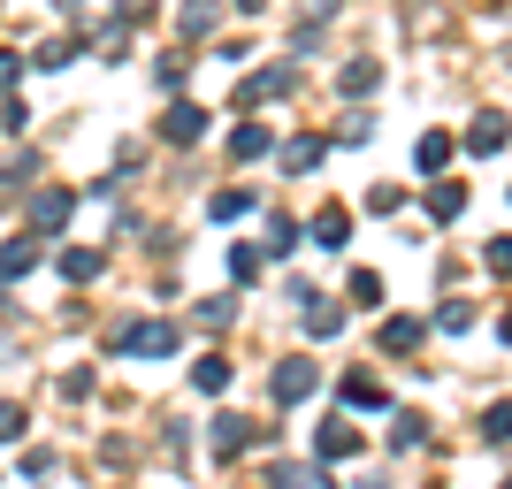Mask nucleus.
I'll use <instances>...</instances> for the list:
<instances>
[{"instance_id": "obj_35", "label": "nucleus", "mask_w": 512, "mask_h": 489, "mask_svg": "<svg viewBox=\"0 0 512 489\" xmlns=\"http://www.w3.org/2000/svg\"><path fill=\"white\" fill-rule=\"evenodd\" d=\"M299 8H306V23H329V16H337V0H299Z\"/></svg>"}, {"instance_id": "obj_24", "label": "nucleus", "mask_w": 512, "mask_h": 489, "mask_svg": "<svg viewBox=\"0 0 512 489\" xmlns=\"http://www.w3.org/2000/svg\"><path fill=\"white\" fill-rule=\"evenodd\" d=\"M436 329H451V337H467V329H474V298H444V314H436Z\"/></svg>"}, {"instance_id": "obj_36", "label": "nucleus", "mask_w": 512, "mask_h": 489, "mask_svg": "<svg viewBox=\"0 0 512 489\" xmlns=\"http://www.w3.org/2000/svg\"><path fill=\"white\" fill-rule=\"evenodd\" d=\"M16 77H23V62H16V54H0V92L16 85Z\"/></svg>"}, {"instance_id": "obj_12", "label": "nucleus", "mask_w": 512, "mask_h": 489, "mask_svg": "<svg viewBox=\"0 0 512 489\" xmlns=\"http://www.w3.org/2000/svg\"><path fill=\"white\" fill-rule=\"evenodd\" d=\"M428 214H436V222H459V214H467V184L436 176V184H428Z\"/></svg>"}, {"instance_id": "obj_28", "label": "nucleus", "mask_w": 512, "mask_h": 489, "mask_svg": "<svg viewBox=\"0 0 512 489\" xmlns=\"http://www.w3.org/2000/svg\"><path fill=\"white\" fill-rule=\"evenodd\" d=\"M268 253H299V222H291V214L268 222Z\"/></svg>"}, {"instance_id": "obj_7", "label": "nucleus", "mask_w": 512, "mask_h": 489, "mask_svg": "<svg viewBox=\"0 0 512 489\" xmlns=\"http://www.w3.org/2000/svg\"><path fill=\"white\" fill-rule=\"evenodd\" d=\"M199 130H207V107H192V100H176L169 115H161V138H169V146H199Z\"/></svg>"}, {"instance_id": "obj_14", "label": "nucleus", "mask_w": 512, "mask_h": 489, "mask_svg": "<svg viewBox=\"0 0 512 489\" xmlns=\"http://www.w3.org/2000/svg\"><path fill=\"white\" fill-rule=\"evenodd\" d=\"M69 214H77V192H39L31 199V222H39V230H62Z\"/></svg>"}, {"instance_id": "obj_32", "label": "nucleus", "mask_w": 512, "mask_h": 489, "mask_svg": "<svg viewBox=\"0 0 512 489\" xmlns=\"http://www.w3.org/2000/svg\"><path fill=\"white\" fill-rule=\"evenodd\" d=\"M398 199H406L398 184H375V192H367V207H375V214H398Z\"/></svg>"}, {"instance_id": "obj_11", "label": "nucleus", "mask_w": 512, "mask_h": 489, "mask_svg": "<svg viewBox=\"0 0 512 489\" xmlns=\"http://www.w3.org/2000/svg\"><path fill=\"white\" fill-rule=\"evenodd\" d=\"M31 268H39V237H8V245H0V283L31 276Z\"/></svg>"}, {"instance_id": "obj_23", "label": "nucleus", "mask_w": 512, "mask_h": 489, "mask_svg": "<svg viewBox=\"0 0 512 489\" xmlns=\"http://www.w3.org/2000/svg\"><path fill=\"white\" fill-rule=\"evenodd\" d=\"M306 329H314V337H337V329H344V314L329 306V298H306Z\"/></svg>"}, {"instance_id": "obj_9", "label": "nucleus", "mask_w": 512, "mask_h": 489, "mask_svg": "<svg viewBox=\"0 0 512 489\" xmlns=\"http://www.w3.org/2000/svg\"><path fill=\"white\" fill-rule=\"evenodd\" d=\"M337 398L352 405V413H383V405H390V390L375 383V375H344V383H337Z\"/></svg>"}, {"instance_id": "obj_29", "label": "nucleus", "mask_w": 512, "mask_h": 489, "mask_svg": "<svg viewBox=\"0 0 512 489\" xmlns=\"http://www.w3.org/2000/svg\"><path fill=\"white\" fill-rule=\"evenodd\" d=\"M69 62H77V39H46L39 46V69H69Z\"/></svg>"}, {"instance_id": "obj_8", "label": "nucleus", "mask_w": 512, "mask_h": 489, "mask_svg": "<svg viewBox=\"0 0 512 489\" xmlns=\"http://www.w3.org/2000/svg\"><path fill=\"white\" fill-rule=\"evenodd\" d=\"M306 237H314L321 253H344V237H352V214H344V207H321L314 222H306Z\"/></svg>"}, {"instance_id": "obj_30", "label": "nucleus", "mask_w": 512, "mask_h": 489, "mask_svg": "<svg viewBox=\"0 0 512 489\" xmlns=\"http://www.w3.org/2000/svg\"><path fill=\"white\" fill-rule=\"evenodd\" d=\"M230 276H237V283L260 276V253H253V245H230Z\"/></svg>"}, {"instance_id": "obj_1", "label": "nucleus", "mask_w": 512, "mask_h": 489, "mask_svg": "<svg viewBox=\"0 0 512 489\" xmlns=\"http://www.w3.org/2000/svg\"><path fill=\"white\" fill-rule=\"evenodd\" d=\"M115 352H123V360H169L176 321H123V329H115Z\"/></svg>"}, {"instance_id": "obj_25", "label": "nucleus", "mask_w": 512, "mask_h": 489, "mask_svg": "<svg viewBox=\"0 0 512 489\" xmlns=\"http://www.w3.org/2000/svg\"><path fill=\"white\" fill-rule=\"evenodd\" d=\"M337 85L352 92V100H360V92H375V85H383V69H375V62H352V69L337 77Z\"/></svg>"}, {"instance_id": "obj_18", "label": "nucleus", "mask_w": 512, "mask_h": 489, "mask_svg": "<svg viewBox=\"0 0 512 489\" xmlns=\"http://www.w3.org/2000/svg\"><path fill=\"white\" fill-rule=\"evenodd\" d=\"M321 153H329V146H321V138H283V169L299 176V169H314Z\"/></svg>"}, {"instance_id": "obj_3", "label": "nucleus", "mask_w": 512, "mask_h": 489, "mask_svg": "<svg viewBox=\"0 0 512 489\" xmlns=\"http://www.w3.org/2000/svg\"><path fill=\"white\" fill-rule=\"evenodd\" d=\"M291 85H299V62H276V69H260V77H245L230 100H237V107H260V100H283Z\"/></svg>"}, {"instance_id": "obj_17", "label": "nucleus", "mask_w": 512, "mask_h": 489, "mask_svg": "<svg viewBox=\"0 0 512 489\" xmlns=\"http://www.w3.org/2000/svg\"><path fill=\"white\" fill-rule=\"evenodd\" d=\"M192 383L207 390V398H222V390H230V360H222V352H207V360L192 367Z\"/></svg>"}, {"instance_id": "obj_21", "label": "nucleus", "mask_w": 512, "mask_h": 489, "mask_svg": "<svg viewBox=\"0 0 512 489\" xmlns=\"http://www.w3.org/2000/svg\"><path fill=\"white\" fill-rule=\"evenodd\" d=\"M207 214H214V222H237V214H253V192H245V184H237V192H214Z\"/></svg>"}, {"instance_id": "obj_22", "label": "nucleus", "mask_w": 512, "mask_h": 489, "mask_svg": "<svg viewBox=\"0 0 512 489\" xmlns=\"http://www.w3.org/2000/svg\"><path fill=\"white\" fill-rule=\"evenodd\" d=\"M482 444H512V398H497L490 413H482Z\"/></svg>"}, {"instance_id": "obj_37", "label": "nucleus", "mask_w": 512, "mask_h": 489, "mask_svg": "<svg viewBox=\"0 0 512 489\" xmlns=\"http://www.w3.org/2000/svg\"><path fill=\"white\" fill-rule=\"evenodd\" d=\"M497 337H505V344H512V306H505V314H497Z\"/></svg>"}, {"instance_id": "obj_5", "label": "nucleus", "mask_w": 512, "mask_h": 489, "mask_svg": "<svg viewBox=\"0 0 512 489\" xmlns=\"http://www.w3.org/2000/svg\"><path fill=\"white\" fill-rule=\"evenodd\" d=\"M505 138H512V123L497 115V107H482V115L467 123V153H482V161H490V153H505Z\"/></svg>"}, {"instance_id": "obj_2", "label": "nucleus", "mask_w": 512, "mask_h": 489, "mask_svg": "<svg viewBox=\"0 0 512 489\" xmlns=\"http://www.w3.org/2000/svg\"><path fill=\"white\" fill-rule=\"evenodd\" d=\"M207 444H214V459H237V451L268 444V428H253L245 413H214V421H207Z\"/></svg>"}, {"instance_id": "obj_38", "label": "nucleus", "mask_w": 512, "mask_h": 489, "mask_svg": "<svg viewBox=\"0 0 512 489\" xmlns=\"http://www.w3.org/2000/svg\"><path fill=\"white\" fill-rule=\"evenodd\" d=\"M260 8H268V0H237V16H260Z\"/></svg>"}, {"instance_id": "obj_6", "label": "nucleus", "mask_w": 512, "mask_h": 489, "mask_svg": "<svg viewBox=\"0 0 512 489\" xmlns=\"http://www.w3.org/2000/svg\"><path fill=\"white\" fill-rule=\"evenodd\" d=\"M314 451H321V459H329V467H337V459H360V428H352V421H344V413H337V421H321Z\"/></svg>"}, {"instance_id": "obj_10", "label": "nucleus", "mask_w": 512, "mask_h": 489, "mask_svg": "<svg viewBox=\"0 0 512 489\" xmlns=\"http://www.w3.org/2000/svg\"><path fill=\"white\" fill-rule=\"evenodd\" d=\"M260 153H276V130L268 123H237L230 130V161H260Z\"/></svg>"}, {"instance_id": "obj_27", "label": "nucleus", "mask_w": 512, "mask_h": 489, "mask_svg": "<svg viewBox=\"0 0 512 489\" xmlns=\"http://www.w3.org/2000/svg\"><path fill=\"white\" fill-rule=\"evenodd\" d=\"M421 436H428V421H421V413H398V421H390V444H398V451H413Z\"/></svg>"}, {"instance_id": "obj_4", "label": "nucleus", "mask_w": 512, "mask_h": 489, "mask_svg": "<svg viewBox=\"0 0 512 489\" xmlns=\"http://www.w3.org/2000/svg\"><path fill=\"white\" fill-rule=\"evenodd\" d=\"M321 390V367L314 360H283L276 367V405H299V398H314Z\"/></svg>"}, {"instance_id": "obj_34", "label": "nucleus", "mask_w": 512, "mask_h": 489, "mask_svg": "<svg viewBox=\"0 0 512 489\" xmlns=\"http://www.w3.org/2000/svg\"><path fill=\"white\" fill-rule=\"evenodd\" d=\"M490 268H497V276H512V237H490Z\"/></svg>"}, {"instance_id": "obj_20", "label": "nucleus", "mask_w": 512, "mask_h": 489, "mask_svg": "<svg viewBox=\"0 0 512 489\" xmlns=\"http://www.w3.org/2000/svg\"><path fill=\"white\" fill-rule=\"evenodd\" d=\"M413 344H421V321H413V314L383 321V352H413Z\"/></svg>"}, {"instance_id": "obj_13", "label": "nucleus", "mask_w": 512, "mask_h": 489, "mask_svg": "<svg viewBox=\"0 0 512 489\" xmlns=\"http://www.w3.org/2000/svg\"><path fill=\"white\" fill-rule=\"evenodd\" d=\"M413 169L444 176L451 169V130H421V146H413Z\"/></svg>"}, {"instance_id": "obj_19", "label": "nucleus", "mask_w": 512, "mask_h": 489, "mask_svg": "<svg viewBox=\"0 0 512 489\" xmlns=\"http://www.w3.org/2000/svg\"><path fill=\"white\" fill-rule=\"evenodd\" d=\"M176 23H184V31H214V23H222V0H184Z\"/></svg>"}, {"instance_id": "obj_16", "label": "nucleus", "mask_w": 512, "mask_h": 489, "mask_svg": "<svg viewBox=\"0 0 512 489\" xmlns=\"http://www.w3.org/2000/svg\"><path fill=\"white\" fill-rule=\"evenodd\" d=\"M268 489H337V482H329L321 467H276V474H268Z\"/></svg>"}, {"instance_id": "obj_15", "label": "nucleus", "mask_w": 512, "mask_h": 489, "mask_svg": "<svg viewBox=\"0 0 512 489\" xmlns=\"http://www.w3.org/2000/svg\"><path fill=\"white\" fill-rule=\"evenodd\" d=\"M100 268H107V253H100V245H69V253H62V276H69V283H92Z\"/></svg>"}, {"instance_id": "obj_31", "label": "nucleus", "mask_w": 512, "mask_h": 489, "mask_svg": "<svg viewBox=\"0 0 512 489\" xmlns=\"http://www.w3.org/2000/svg\"><path fill=\"white\" fill-rule=\"evenodd\" d=\"M230 314H237L230 298H207V306H199V329H230Z\"/></svg>"}, {"instance_id": "obj_39", "label": "nucleus", "mask_w": 512, "mask_h": 489, "mask_svg": "<svg viewBox=\"0 0 512 489\" xmlns=\"http://www.w3.org/2000/svg\"><path fill=\"white\" fill-rule=\"evenodd\" d=\"M497 489H512V482H497Z\"/></svg>"}, {"instance_id": "obj_26", "label": "nucleus", "mask_w": 512, "mask_h": 489, "mask_svg": "<svg viewBox=\"0 0 512 489\" xmlns=\"http://www.w3.org/2000/svg\"><path fill=\"white\" fill-rule=\"evenodd\" d=\"M352 306H383V276L375 268H352Z\"/></svg>"}, {"instance_id": "obj_33", "label": "nucleus", "mask_w": 512, "mask_h": 489, "mask_svg": "<svg viewBox=\"0 0 512 489\" xmlns=\"http://www.w3.org/2000/svg\"><path fill=\"white\" fill-rule=\"evenodd\" d=\"M23 436V405H0V444H16Z\"/></svg>"}]
</instances>
